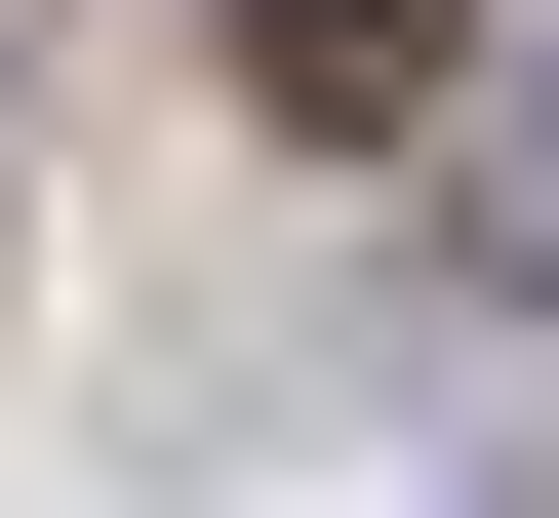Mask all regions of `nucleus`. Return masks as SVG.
Returning <instances> with one entry per match:
<instances>
[{
	"label": "nucleus",
	"instance_id": "1",
	"mask_svg": "<svg viewBox=\"0 0 559 518\" xmlns=\"http://www.w3.org/2000/svg\"><path fill=\"white\" fill-rule=\"evenodd\" d=\"M440 40H479V0H240V81H280V120H400Z\"/></svg>",
	"mask_w": 559,
	"mask_h": 518
},
{
	"label": "nucleus",
	"instance_id": "2",
	"mask_svg": "<svg viewBox=\"0 0 559 518\" xmlns=\"http://www.w3.org/2000/svg\"><path fill=\"white\" fill-rule=\"evenodd\" d=\"M479 279H559V40L479 81Z\"/></svg>",
	"mask_w": 559,
	"mask_h": 518
}]
</instances>
